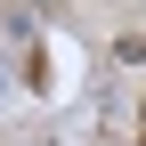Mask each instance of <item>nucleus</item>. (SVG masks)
Wrapping results in <instances>:
<instances>
[{
    "label": "nucleus",
    "mask_w": 146,
    "mask_h": 146,
    "mask_svg": "<svg viewBox=\"0 0 146 146\" xmlns=\"http://www.w3.org/2000/svg\"><path fill=\"white\" fill-rule=\"evenodd\" d=\"M0 98H8V65H0Z\"/></svg>",
    "instance_id": "f257e3e1"
}]
</instances>
